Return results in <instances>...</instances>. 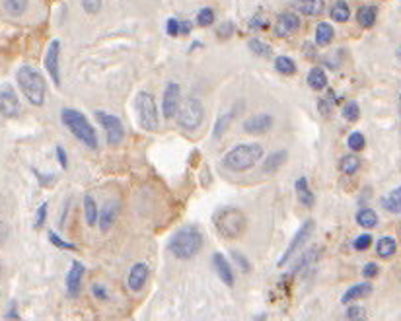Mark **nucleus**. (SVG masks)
<instances>
[{
  "instance_id": "ea45409f",
  "label": "nucleus",
  "mask_w": 401,
  "mask_h": 321,
  "mask_svg": "<svg viewBox=\"0 0 401 321\" xmlns=\"http://www.w3.org/2000/svg\"><path fill=\"white\" fill-rule=\"evenodd\" d=\"M370 244H372V236H370V234H362V236H359L353 242V247H355L357 251H364V249L370 247Z\"/></svg>"
},
{
  "instance_id": "20e7f679",
  "label": "nucleus",
  "mask_w": 401,
  "mask_h": 321,
  "mask_svg": "<svg viewBox=\"0 0 401 321\" xmlns=\"http://www.w3.org/2000/svg\"><path fill=\"white\" fill-rule=\"evenodd\" d=\"M263 158V146L261 144H238L230 152L224 156L222 164L230 171H248Z\"/></svg>"
},
{
  "instance_id": "9d476101",
  "label": "nucleus",
  "mask_w": 401,
  "mask_h": 321,
  "mask_svg": "<svg viewBox=\"0 0 401 321\" xmlns=\"http://www.w3.org/2000/svg\"><path fill=\"white\" fill-rule=\"evenodd\" d=\"M60 41L59 39H53L45 51V57H43V67H45V72L51 77L53 84L60 86Z\"/></svg>"
},
{
  "instance_id": "2f4dec72",
  "label": "nucleus",
  "mask_w": 401,
  "mask_h": 321,
  "mask_svg": "<svg viewBox=\"0 0 401 321\" xmlns=\"http://www.w3.org/2000/svg\"><path fill=\"white\" fill-rule=\"evenodd\" d=\"M339 168H341L343 173H347V176H353V173H357L360 168V160L355 156V154H349V156H345L341 158L339 162Z\"/></svg>"
},
{
  "instance_id": "1a4fd4ad",
  "label": "nucleus",
  "mask_w": 401,
  "mask_h": 321,
  "mask_svg": "<svg viewBox=\"0 0 401 321\" xmlns=\"http://www.w3.org/2000/svg\"><path fill=\"white\" fill-rule=\"evenodd\" d=\"M96 119L100 121V125L105 129L107 133V143L111 146H117V144L123 140L125 136V129H123V123H121L119 117L111 115V113H105V111H96Z\"/></svg>"
},
{
  "instance_id": "f704fd0d",
  "label": "nucleus",
  "mask_w": 401,
  "mask_h": 321,
  "mask_svg": "<svg viewBox=\"0 0 401 321\" xmlns=\"http://www.w3.org/2000/svg\"><path fill=\"white\" fill-rule=\"evenodd\" d=\"M232 117H234V113H224L221 117L216 119V125H214V138H221L224 133H226V129L228 125L232 123Z\"/></svg>"
},
{
  "instance_id": "4c0bfd02",
  "label": "nucleus",
  "mask_w": 401,
  "mask_h": 321,
  "mask_svg": "<svg viewBox=\"0 0 401 321\" xmlns=\"http://www.w3.org/2000/svg\"><path fill=\"white\" fill-rule=\"evenodd\" d=\"M360 115V107L357 102H349L345 107H343V117L347 121H357Z\"/></svg>"
},
{
  "instance_id": "5701e85b",
  "label": "nucleus",
  "mask_w": 401,
  "mask_h": 321,
  "mask_svg": "<svg viewBox=\"0 0 401 321\" xmlns=\"http://www.w3.org/2000/svg\"><path fill=\"white\" fill-rule=\"evenodd\" d=\"M333 37H335V30H333L331 24H327V22H322V24H317L316 27V45L317 47H325V45H329L333 41Z\"/></svg>"
},
{
  "instance_id": "423d86ee",
  "label": "nucleus",
  "mask_w": 401,
  "mask_h": 321,
  "mask_svg": "<svg viewBox=\"0 0 401 321\" xmlns=\"http://www.w3.org/2000/svg\"><path fill=\"white\" fill-rule=\"evenodd\" d=\"M205 117V110H203V103L197 98H188L185 102L180 103V110H178V123L181 129L185 131H197L203 123Z\"/></svg>"
},
{
  "instance_id": "8fccbe9b",
  "label": "nucleus",
  "mask_w": 401,
  "mask_h": 321,
  "mask_svg": "<svg viewBox=\"0 0 401 321\" xmlns=\"http://www.w3.org/2000/svg\"><path fill=\"white\" fill-rule=\"evenodd\" d=\"M232 257L236 259V263L242 267V270H249V263L246 261V257H244V255L238 254V251H232Z\"/></svg>"
},
{
  "instance_id": "603ef678",
  "label": "nucleus",
  "mask_w": 401,
  "mask_h": 321,
  "mask_svg": "<svg viewBox=\"0 0 401 321\" xmlns=\"http://www.w3.org/2000/svg\"><path fill=\"white\" fill-rule=\"evenodd\" d=\"M6 237H8V226L4 222H0V244H4Z\"/></svg>"
},
{
  "instance_id": "a878e982",
  "label": "nucleus",
  "mask_w": 401,
  "mask_h": 321,
  "mask_svg": "<svg viewBox=\"0 0 401 321\" xmlns=\"http://www.w3.org/2000/svg\"><path fill=\"white\" fill-rule=\"evenodd\" d=\"M84 216L88 226H94L98 224V218H100V211H98V204H96L94 197L92 195H86L84 197Z\"/></svg>"
},
{
  "instance_id": "c756f323",
  "label": "nucleus",
  "mask_w": 401,
  "mask_h": 321,
  "mask_svg": "<svg viewBox=\"0 0 401 321\" xmlns=\"http://www.w3.org/2000/svg\"><path fill=\"white\" fill-rule=\"evenodd\" d=\"M296 193H298L300 203L304 204V207H312V204H314V195H312L310 187H308L306 178H300L298 181H296Z\"/></svg>"
},
{
  "instance_id": "7c9ffc66",
  "label": "nucleus",
  "mask_w": 401,
  "mask_h": 321,
  "mask_svg": "<svg viewBox=\"0 0 401 321\" xmlns=\"http://www.w3.org/2000/svg\"><path fill=\"white\" fill-rule=\"evenodd\" d=\"M284 162H287V150H279V152L271 154V156L267 158L263 169L267 173H273V171H277V169L281 168Z\"/></svg>"
},
{
  "instance_id": "39448f33",
  "label": "nucleus",
  "mask_w": 401,
  "mask_h": 321,
  "mask_svg": "<svg viewBox=\"0 0 401 321\" xmlns=\"http://www.w3.org/2000/svg\"><path fill=\"white\" fill-rule=\"evenodd\" d=\"M60 119H63L65 127L69 129L80 143H84L92 150H98V135H96L94 127L90 125V121L86 119L84 113L77 110H63Z\"/></svg>"
},
{
  "instance_id": "de8ad7c7",
  "label": "nucleus",
  "mask_w": 401,
  "mask_h": 321,
  "mask_svg": "<svg viewBox=\"0 0 401 321\" xmlns=\"http://www.w3.org/2000/svg\"><path fill=\"white\" fill-rule=\"evenodd\" d=\"M57 160L60 162L63 169L69 168V158H67V152H65V148H63V146H57Z\"/></svg>"
},
{
  "instance_id": "4468645a",
  "label": "nucleus",
  "mask_w": 401,
  "mask_h": 321,
  "mask_svg": "<svg viewBox=\"0 0 401 321\" xmlns=\"http://www.w3.org/2000/svg\"><path fill=\"white\" fill-rule=\"evenodd\" d=\"M32 0H0V10L10 20H22L29 12Z\"/></svg>"
},
{
  "instance_id": "72a5a7b5",
  "label": "nucleus",
  "mask_w": 401,
  "mask_h": 321,
  "mask_svg": "<svg viewBox=\"0 0 401 321\" xmlns=\"http://www.w3.org/2000/svg\"><path fill=\"white\" fill-rule=\"evenodd\" d=\"M249 49H251V53H256L257 57H263V59H269L273 55V49L267 43L259 41V39H251L249 41Z\"/></svg>"
},
{
  "instance_id": "473e14b6",
  "label": "nucleus",
  "mask_w": 401,
  "mask_h": 321,
  "mask_svg": "<svg viewBox=\"0 0 401 321\" xmlns=\"http://www.w3.org/2000/svg\"><path fill=\"white\" fill-rule=\"evenodd\" d=\"M275 68H277L279 72H282V74H287V77H291V74L296 72V65H294V60H292L291 57H284V55L275 59Z\"/></svg>"
},
{
  "instance_id": "49530a36",
  "label": "nucleus",
  "mask_w": 401,
  "mask_h": 321,
  "mask_svg": "<svg viewBox=\"0 0 401 321\" xmlns=\"http://www.w3.org/2000/svg\"><path fill=\"white\" fill-rule=\"evenodd\" d=\"M166 32H168L170 35L180 34V22H178L176 18H170V20H168V24H166Z\"/></svg>"
},
{
  "instance_id": "79ce46f5",
  "label": "nucleus",
  "mask_w": 401,
  "mask_h": 321,
  "mask_svg": "<svg viewBox=\"0 0 401 321\" xmlns=\"http://www.w3.org/2000/svg\"><path fill=\"white\" fill-rule=\"evenodd\" d=\"M49 240H51V244L55 245V247H60V249H77L74 245L69 244V242H65V240L57 236L55 232H51V234H49Z\"/></svg>"
},
{
  "instance_id": "e433bc0d",
  "label": "nucleus",
  "mask_w": 401,
  "mask_h": 321,
  "mask_svg": "<svg viewBox=\"0 0 401 321\" xmlns=\"http://www.w3.org/2000/svg\"><path fill=\"white\" fill-rule=\"evenodd\" d=\"M214 22V12L213 8H201L199 10V14H197V24L201 27H206V26H213Z\"/></svg>"
},
{
  "instance_id": "c03bdc74",
  "label": "nucleus",
  "mask_w": 401,
  "mask_h": 321,
  "mask_svg": "<svg viewBox=\"0 0 401 321\" xmlns=\"http://www.w3.org/2000/svg\"><path fill=\"white\" fill-rule=\"evenodd\" d=\"M47 203H43L39 209H37V218H35V228H41L43 222H45V218H47Z\"/></svg>"
},
{
  "instance_id": "f8f14e48",
  "label": "nucleus",
  "mask_w": 401,
  "mask_h": 321,
  "mask_svg": "<svg viewBox=\"0 0 401 321\" xmlns=\"http://www.w3.org/2000/svg\"><path fill=\"white\" fill-rule=\"evenodd\" d=\"M300 26H302V20L296 12H284L275 24V34L279 37H291L298 32Z\"/></svg>"
},
{
  "instance_id": "58836bf2",
  "label": "nucleus",
  "mask_w": 401,
  "mask_h": 321,
  "mask_svg": "<svg viewBox=\"0 0 401 321\" xmlns=\"http://www.w3.org/2000/svg\"><path fill=\"white\" fill-rule=\"evenodd\" d=\"M103 6V0H82V8H84L86 14H90V16H94L98 14Z\"/></svg>"
},
{
  "instance_id": "f3484780",
  "label": "nucleus",
  "mask_w": 401,
  "mask_h": 321,
  "mask_svg": "<svg viewBox=\"0 0 401 321\" xmlns=\"http://www.w3.org/2000/svg\"><path fill=\"white\" fill-rule=\"evenodd\" d=\"M213 265L214 270H216V275L221 277L222 282H224L226 287H234L236 279H234V273H232V267L230 263H228V259H226L222 254H216L213 257Z\"/></svg>"
},
{
  "instance_id": "3c124183",
  "label": "nucleus",
  "mask_w": 401,
  "mask_h": 321,
  "mask_svg": "<svg viewBox=\"0 0 401 321\" xmlns=\"http://www.w3.org/2000/svg\"><path fill=\"white\" fill-rule=\"evenodd\" d=\"M92 292H94L96 298H100V300H105V298H107V290H105L102 284H94V287H92Z\"/></svg>"
},
{
  "instance_id": "a211bd4d",
  "label": "nucleus",
  "mask_w": 401,
  "mask_h": 321,
  "mask_svg": "<svg viewBox=\"0 0 401 321\" xmlns=\"http://www.w3.org/2000/svg\"><path fill=\"white\" fill-rule=\"evenodd\" d=\"M82 279H84V265L80 261L72 263L69 275H67V290L69 296H77L82 287Z\"/></svg>"
},
{
  "instance_id": "c85d7f7f",
  "label": "nucleus",
  "mask_w": 401,
  "mask_h": 321,
  "mask_svg": "<svg viewBox=\"0 0 401 321\" xmlns=\"http://www.w3.org/2000/svg\"><path fill=\"white\" fill-rule=\"evenodd\" d=\"M357 224L362 228H376L378 226V214L372 209H362L357 212Z\"/></svg>"
},
{
  "instance_id": "b1692460",
  "label": "nucleus",
  "mask_w": 401,
  "mask_h": 321,
  "mask_svg": "<svg viewBox=\"0 0 401 321\" xmlns=\"http://www.w3.org/2000/svg\"><path fill=\"white\" fill-rule=\"evenodd\" d=\"M329 14L335 22H339V24H345V22H349L350 18V8L349 4L345 2V0H335L333 2L331 10H329Z\"/></svg>"
},
{
  "instance_id": "aec40b11",
  "label": "nucleus",
  "mask_w": 401,
  "mask_h": 321,
  "mask_svg": "<svg viewBox=\"0 0 401 321\" xmlns=\"http://www.w3.org/2000/svg\"><path fill=\"white\" fill-rule=\"evenodd\" d=\"M117 216H119V203L111 201V203L105 204L102 211H100V218H98L100 230H102V232H107V230L115 224Z\"/></svg>"
},
{
  "instance_id": "cd10ccee",
  "label": "nucleus",
  "mask_w": 401,
  "mask_h": 321,
  "mask_svg": "<svg viewBox=\"0 0 401 321\" xmlns=\"http://www.w3.org/2000/svg\"><path fill=\"white\" fill-rule=\"evenodd\" d=\"M376 16H378V8L376 6H362V8L357 12V20L362 27H372L376 22Z\"/></svg>"
},
{
  "instance_id": "0eeeda50",
  "label": "nucleus",
  "mask_w": 401,
  "mask_h": 321,
  "mask_svg": "<svg viewBox=\"0 0 401 321\" xmlns=\"http://www.w3.org/2000/svg\"><path fill=\"white\" fill-rule=\"evenodd\" d=\"M137 113L138 121L145 131H156L158 129V110L156 102L148 92H140L137 96Z\"/></svg>"
},
{
  "instance_id": "f257e3e1",
  "label": "nucleus",
  "mask_w": 401,
  "mask_h": 321,
  "mask_svg": "<svg viewBox=\"0 0 401 321\" xmlns=\"http://www.w3.org/2000/svg\"><path fill=\"white\" fill-rule=\"evenodd\" d=\"M16 82L27 102L34 107H41L45 103V93H47V86H45V78L41 72L29 65H22L16 72Z\"/></svg>"
},
{
  "instance_id": "dca6fc26",
  "label": "nucleus",
  "mask_w": 401,
  "mask_h": 321,
  "mask_svg": "<svg viewBox=\"0 0 401 321\" xmlns=\"http://www.w3.org/2000/svg\"><path fill=\"white\" fill-rule=\"evenodd\" d=\"M146 280H148V267H146L145 263H135L131 267V273H129V288L138 292V290H143Z\"/></svg>"
},
{
  "instance_id": "864d4df0",
  "label": "nucleus",
  "mask_w": 401,
  "mask_h": 321,
  "mask_svg": "<svg viewBox=\"0 0 401 321\" xmlns=\"http://www.w3.org/2000/svg\"><path fill=\"white\" fill-rule=\"evenodd\" d=\"M395 55H397V57H400V59H401V45H400V47H397V53H395Z\"/></svg>"
},
{
  "instance_id": "ddd939ff",
  "label": "nucleus",
  "mask_w": 401,
  "mask_h": 321,
  "mask_svg": "<svg viewBox=\"0 0 401 321\" xmlns=\"http://www.w3.org/2000/svg\"><path fill=\"white\" fill-rule=\"evenodd\" d=\"M180 84H176V82H171L168 84L166 88V92H164V102H162V111H164V117L166 119H173L178 115V110H180Z\"/></svg>"
},
{
  "instance_id": "37998d69",
  "label": "nucleus",
  "mask_w": 401,
  "mask_h": 321,
  "mask_svg": "<svg viewBox=\"0 0 401 321\" xmlns=\"http://www.w3.org/2000/svg\"><path fill=\"white\" fill-rule=\"evenodd\" d=\"M378 273H380V267L376 263H367L364 269H362V277L364 279H374V277H378Z\"/></svg>"
},
{
  "instance_id": "5fc2aeb1",
  "label": "nucleus",
  "mask_w": 401,
  "mask_h": 321,
  "mask_svg": "<svg viewBox=\"0 0 401 321\" xmlns=\"http://www.w3.org/2000/svg\"><path fill=\"white\" fill-rule=\"evenodd\" d=\"M400 102H401V92H400Z\"/></svg>"
},
{
  "instance_id": "6e6552de",
  "label": "nucleus",
  "mask_w": 401,
  "mask_h": 321,
  "mask_svg": "<svg viewBox=\"0 0 401 321\" xmlns=\"http://www.w3.org/2000/svg\"><path fill=\"white\" fill-rule=\"evenodd\" d=\"M314 228H316V222L314 220H306L302 226H300V230L296 232V236L292 237L291 245L287 247V251L282 254L281 261H279V267H284L287 263L291 261L292 257H294V254L298 251L302 245L306 244V242H310V237H312V234H314Z\"/></svg>"
},
{
  "instance_id": "a19ab883",
  "label": "nucleus",
  "mask_w": 401,
  "mask_h": 321,
  "mask_svg": "<svg viewBox=\"0 0 401 321\" xmlns=\"http://www.w3.org/2000/svg\"><path fill=\"white\" fill-rule=\"evenodd\" d=\"M347 317H349V320H364V317H367V312H364V308H360V306H349Z\"/></svg>"
},
{
  "instance_id": "09e8293b",
  "label": "nucleus",
  "mask_w": 401,
  "mask_h": 321,
  "mask_svg": "<svg viewBox=\"0 0 401 321\" xmlns=\"http://www.w3.org/2000/svg\"><path fill=\"white\" fill-rule=\"evenodd\" d=\"M234 34V24H230V22H226V24H222V27L218 30V35H221L222 39H226L228 35Z\"/></svg>"
},
{
  "instance_id": "7ed1b4c3",
  "label": "nucleus",
  "mask_w": 401,
  "mask_h": 321,
  "mask_svg": "<svg viewBox=\"0 0 401 321\" xmlns=\"http://www.w3.org/2000/svg\"><path fill=\"white\" fill-rule=\"evenodd\" d=\"M213 222L218 234L226 240H238L239 236H244V232L248 228L246 214L234 207H224L221 211H216Z\"/></svg>"
},
{
  "instance_id": "c9c22d12",
  "label": "nucleus",
  "mask_w": 401,
  "mask_h": 321,
  "mask_svg": "<svg viewBox=\"0 0 401 321\" xmlns=\"http://www.w3.org/2000/svg\"><path fill=\"white\" fill-rule=\"evenodd\" d=\"M347 146H349L350 150L359 152V150H362V148L367 146V138H364L362 133H350L349 140H347Z\"/></svg>"
},
{
  "instance_id": "2eb2a0df",
  "label": "nucleus",
  "mask_w": 401,
  "mask_h": 321,
  "mask_svg": "<svg viewBox=\"0 0 401 321\" xmlns=\"http://www.w3.org/2000/svg\"><path fill=\"white\" fill-rule=\"evenodd\" d=\"M273 127V117L271 115H254V117H249L246 123H244V131L249 133V135H263L267 131H271Z\"/></svg>"
},
{
  "instance_id": "9b49d317",
  "label": "nucleus",
  "mask_w": 401,
  "mask_h": 321,
  "mask_svg": "<svg viewBox=\"0 0 401 321\" xmlns=\"http://www.w3.org/2000/svg\"><path fill=\"white\" fill-rule=\"evenodd\" d=\"M20 113H22V103L18 93L8 84H4L0 88V115L4 119H16Z\"/></svg>"
},
{
  "instance_id": "393cba45",
  "label": "nucleus",
  "mask_w": 401,
  "mask_h": 321,
  "mask_svg": "<svg viewBox=\"0 0 401 321\" xmlns=\"http://www.w3.org/2000/svg\"><path fill=\"white\" fill-rule=\"evenodd\" d=\"M308 84H310V88H314V90H324V88H327V74H325L324 68H312L310 74H308Z\"/></svg>"
},
{
  "instance_id": "f03ea898",
  "label": "nucleus",
  "mask_w": 401,
  "mask_h": 321,
  "mask_svg": "<svg viewBox=\"0 0 401 321\" xmlns=\"http://www.w3.org/2000/svg\"><path fill=\"white\" fill-rule=\"evenodd\" d=\"M168 247H170L171 255L178 259H193L203 247V236L193 226H185L170 237Z\"/></svg>"
},
{
  "instance_id": "6ab92c4d",
  "label": "nucleus",
  "mask_w": 401,
  "mask_h": 321,
  "mask_svg": "<svg viewBox=\"0 0 401 321\" xmlns=\"http://www.w3.org/2000/svg\"><path fill=\"white\" fill-rule=\"evenodd\" d=\"M292 8L298 10L302 14H306L310 18H316L320 14H324L325 0H294Z\"/></svg>"
},
{
  "instance_id": "bb28decb",
  "label": "nucleus",
  "mask_w": 401,
  "mask_h": 321,
  "mask_svg": "<svg viewBox=\"0 0 401 321\" xmlns=\"http://www.w3.org/2000/svg\"><path fill=\"white\" fill-rule=\"evenodd\" d=\"M382 207L388 209V212L401 214V185L395 187L392 193L388 195L386 199H382Z\"/></svg>"
},
{
  "instance_id": "a18cd8bd",
  "label": "nucleus",
  "mask_w": 401,
  "mask_h": 321,
  "mask_svg": "<svg viewBox=\"0 0 401 321\" xmlns=\"http://www.w3.org/2000/svg\"><path fill=\"white\" fill-rule=\"evenodd\" d=\"M249 26H251V30H265L269 24H267V18H265L263 14H257V16L251 20Z\"/></svg>"
},
{
  "instance_id": "412c9836",
  "label": "nucleus",
  "mask_w": 401,
  "mask_h": 321,
  "mask_svg": "<svg viewBox=\"0 0 401 321\" xmlns=\"http://www.w3.org/2000/svg\"><path fill=\"white\" fill-rule=\"evenodd\" d=\"M372 292V284L370 282H360V284H355L350 287L345 294H343L341 302L343 304H350V302H357L360 298H364Z\"/></svg>"
},
{
  "instance_id": "4be33fe9",
  "label": "nucleus",
  "mask_w": 401,
  "mask_h": 321,
  "mask_svg": "<svg viewBox=\"0 0 401 321\" xmlns=\"http://www.w3.org/2000/svg\"><path fill=\"white\" fill-rule=\"evenodd\" d=\"M395 251H397V242H395V237L384 236L378 240V244H376V254L380 255V257L390 259L392 255H395Z\"/></svg>"
}]
</instances>
